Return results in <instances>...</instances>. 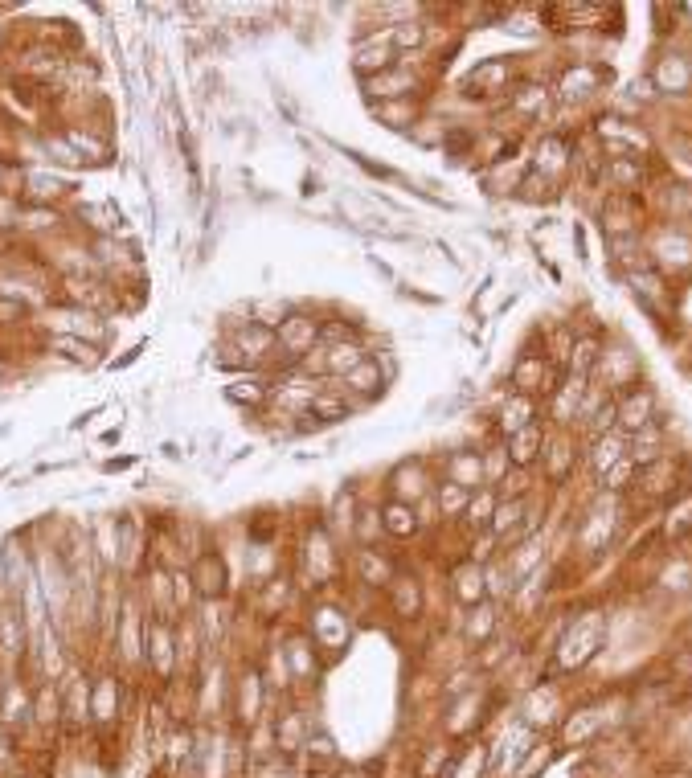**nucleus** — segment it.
I'll list each match as a JSON object with an SVG mask.
<instances>
[{"instance_id": "obj_1", "label": "nucleus", "mask_w": 692, "mask_h": 778, "mask_svg": "<svg viewBox=\"0 0 692 778\" xmlns=\"http://www.w3.org/2000/svg\"><path fill=\"white\" fill-rule=\"evenodd\" d=\"M295 557H299V578H308V586H316V590H328L344 570H349V553H344V545L320 525V516L299 533Z\"/></svg>"}, {"instance_id": "obj_2", "label": "nucleus", "mask_w": 692, "mask_h": 778, "mask_svg": "<svg viewBox=\"0 0 692 778\" xmlns=\"http://www.w3.org/2000/svg\"><path fill=\"white\" fill-rule=\"evenodd\" d=\"M602 635H607V615L602 611H582L570 619L566 635L557 643V672H578L582 664H590L602 647Z\"/></svg>"}, {"instance_id": "obj_3", "label": "nucleus", "mask_w": 692, "mask_h": 778, "mask_svg": "<svg viewBox=\"0 0 692 778\" xmlns=\"http://www.w3.org/2000/svg\"><path fill=\"white\" fill-rule=\"evenodd\" d=\"M435 484H439V467L430 459H398L394 467L385 471L381 480V500H402V504H422L426 496H435Z\"/></svg>"}, {"instance_id": "obj_4", "label": "nucleus", "mask_w": 692, "mask_h": 778, "mask_svg": "<svg viewBox=\"0 0 692 778\" xmlns=\"http://www.w3.org/2000/svg\"><path fill=\"white\" fill-rule=\"evenodd\" d=\"M557 381H561V369L545 357V349H521V357L512 361V369H508V389L512 394H529V398H537V402H545L553 389H557Z\"/></svg>"}, {"instance_id": "obj_5", "label": "nucleus", "mask_w": 692, "mask_h": 778, "mask_svg": "<svg viewBox=\"0 0 692 778\" xmlns=\"http://www.w3.org/2000/svg\"><path fill=\"white\" fill-rule=\"evenodd\" d=\"M684 480H688V475H684L680 455L668 451L664 459H656V463H647V467L635 471V484H631V492L623 500H631V504H664Z\"/></svg>"}, {"instance_id": "obj_6", "label": "nucleus", "mask_w": 692, "mask_h": 778, "mask_svg": "<svg viewBox=\"0 0 692 778\" xmlns=\"http://www.w3.org/2000/svg\"><path fill=\"white\" fill-rule=\"evenodd\" d=\"M521 82V70H516L512 58H484L467 78H463V95L467 99H480V103H508L512 86Z\"/></svg>"}, {"instance_id": "obj_7", "label": "nucleus", "mask_w": 692, "mask_h": 778, "mask_svg": "<svg viewBox=\"0 0 692 778\" xmlns=\"http://www.w3.org/2000/svg\"><path fill=\"white\" fill-rule=\"evenodd\" d=\"M578 463H582V439L574 435V430H549L541 463H537L545 471V484L549 488H566L574 480Z\"/></svg>"}, {"instance_id": "obj_8", "label": "nucleus", "mask_w": 692, "mask_h": 778, "mask_svg": "<svg viewBox=\"0 0 692 778\" xmlns=\"http://www.w3.org/2000/svg\"><path fill=\"white\" fill-rule=\"evenodd\" d=\"M615 414H619V430H623V435H639L643 426H652L660 418L656 389L647 385V381H635V385L619 389V394H615Z\"/></svg>"}, {"instance_id": "obj_9", "label": "nucleus", "mask_w": 692, "mask_h": 778, "mask_svg": "<svg viewBox=\"0 0 692 778\" xmlns=\"http://www.w3.org/2000/svg\"><path fill=\"white\" fill-rule=\"evenodd\" d=\"M602 86H607V70L598 62H578V66L561 70V78L553 82V99H557V107H582L602 91Z\"/></svg>"}, {"instance_id": "obj_10", "label": "nucleus", "mask_w": 692, "mask_h": 778, "mask_svg": "<svg viewBox=\"0 0 692 778\" xmlns=\"http://www.w3.org/2000/svg\"><path fill=\"white\" fill-rule=\"evenodd\" d=\"M643 381V365L639 357L627 349V344H602V357H598V369H594V385L602 389H611V394H619V389Z\"/></svg>"}, {"instance_id": "obj_11", "label": "nucleus", "mask_w": 692, "mask_h": 778, "mask_svg": "<svg viewBox=\"0 0 692 778\" xmlns=\"http://www.w3.org/2000/svg\"><path fill=\"white\" fill-rule=\"evenodd\" d=\"M361 504H365V496L357 492V484H340V488L332 492V500L324 504V512H320V525H324L344 549H353V525H357Z\"/></svg>"}, {"instance_id": "obj_12", "label": "nucleus", "mask_w": 692, "mask_h": 778, "mask_svg": "<svg viewBox=\"0 0 692 778\" xmlns=\"http://www.w3.org/2000/svg\"><path fill=\"white\" fill-rule=\"evenodd\" d=\"M279 353H283V361H287V369H295L299 365V357H308L316 344H320V316H312V312H291L283 324H279Z\"/></svg>"}, {"instance_id": "obj_13", "label": "nucleus", "mask_w": 692, "mask_h": 778, "mask_svg": "<svg viewBox=\"0 0 692 778\" xmlns=\"http://www.w3.org/2000/svg\"><path fill=\"white\" fill-rule=\"evenodd\" d=\"M353 74L365 82V78H377L385 70H394L398 66V54L394 46H389V29H369L365 37H357V46H353V58H349Z\"/></svg>"}, {"instance_id": "obj_14", "label": "nucleus", "mask_w": 692, "mask_h": 778, "mask_svg": "<svg viewBox=\"0 0 692 778\" xmlns=\"http://www.w3.org/2000/svg\"><path fill=\"white\" fill-rule=\"evenodd\" d=\"M656 537H660L664 545H684V541L692 537V480H684V484L660 504Z\"/></svg>"}, {"instance_id": "obj_15", "label": "nucleus", "mask_w": 692, "mask_h": 778, "mask_svg": "<svg viewBox=\"0 0 692 778\" xmlns=\"http://www.w3.org/2000/svg\"><path fill=\"white\" fill-rule=\"evenodd\" d=\"M533 422H541V402L529 398V394H512V389H504V398L492 410V439H512L516 430H525Z\"/></svg>"}, {"instance_id": "obj_16", "label": "nucleus", "mask_w": 692, "mask_h": 778, "mask_svg": "<svg viewBox=\"0 0 692 778\" xmlns=\"http://www.w3.org/2000/svg\"><path fill=\"white\" fill-rule=\"evenodd\" d=\"M332 389H340V394H349L357 402V410H365L369 402H377L385 394V385H389V373L381 369L377 357H369L365 365H357L349 377H324Z\"/></svg>"}, {"instance_id": "obj_17", "label": "nucleus", "mask_w": 692, "mask_h": 778, "mask_svg": "<svg viewBox=\"0 0 692 778\" xmlns=\"http://www.w3.org/2000/svg\"><path fill=\"white\" fill-rule=\"evenodd\" d=\"M349 574L365 586V590H389V582L398 578V561L389 557L385 545L373 549H349Z\"/></svg>"}, {"instance_id": "obj_18", "label": "nucleus", "mask_w": 692, "mask_h": 778, "mask_svg": "<svg viewBox=\"0 0 692 778\" xmlns=\"http://www.w3.org/2000/svg\"><path fill=\"white\" fill-rule=\"evenodd\" d=\"M529 168L533 172H541L545 181H561L566 172L574 168V140L570 136H561V132H545L541 136V144L533 148V156H529Z\"/></svg>"}, {"instance_id": "obj_19", "label": "nucleus", "mask_w": 692, "mask_h": 778, "mask_svg": "<svg viewBox=\"0 0 692 778\" xmlns=\"http://www.w3.org/2000/svg\"><path fill=\"white\" fill-rule=\"evenodd\" d=\"M553 107H557L553 86H545V82L521 78V82L512 86V95H508V111H512L516 119H525V123H545V119L553 115Z\"/></svg>"}, {"instance_id": "obj_20", "label": "nucleus", "mask_w": 692, "mask_h": 778, "mask_svg": "<svg viewBox=\"0 0 692 778\" xmlns=\"http://www.w3.org/2000/svg\"><path fill=\"white\" fill-rule=\"evenodd\" d=\"M439 480H451V484H459V488H467V492L488 488L480 447H455V451H447V459L439 463Z\"/></svg>"}, {"instance_id": "obj_21", "label": "nucleus", "mask_w": 692, "mask_h": 778, "mask_svg": "<svg viewBox=\"0 0 692 778\" xmlns=\"http://www.w3.org/2000/svg\"><path fill=\"white\" fill-rule=\"evenodd\" d=\"M652 86H656V95H692V58L688 54H680V50H668V54H660L656 58V66H652Z\"/></svg>"}, {"instance_id": "obj_22", "label": "nucleus", "mask_w": 692, "mask_h": 778, "mask_svg": "<svg viewBox=\"0 0 692 778\" xmlns=\"http://www.w3.org/2000/svg\"><path fill=\"white\" fill-rule=\"evenodd\" d=\"M381 529H385V545H410V541H422L418 508H414V504H402V500H381Z\"/></svg>"}, {"instance_id": "obj_23", "label": "nucleus", "mask_w": 692, "mask_h": 778, "mask_svg": "<svg viewBox=\"0 0 692 778\" xmlns=\"http://www.w3.org/2000/svg\"><path fill=\"white\" fill-rule=\"evenodd\" d=\"M189 574H193V586H197V598H226V561L218 549H201L193 561H189Z\"/></svg>"}, {"instance_id": "obj_24", "label": "nucleus", "mask_w": 692, "mask_h": 778, "mask_svg": "<svg viewBox=\"0 0 692 778\" xmlns=\"http://www.w3.org/2000/svg\"><path fill=\"white\" fill-rule=\"evenodd\" d=\"M627 451H631V439L623 435V430H611V435H598V439L582 443V463H586V471L598 480L602 471H611L615 463H623Z\"/></svg>"}, {"instance_id": "obj_25", "label": "nucleus", "mask_w": 692, "mask_h": 778, "mask_svg": "<svg viewBox=\"0 0 692 778\" xmlns=\"http://www.w3.org/2000/svg\"><path fill=\"white\" fill-rule=\"evenodd\" d=\"M271 389H275V373H238L226 385V402L258 414V410L271 406Z\"/></svg>"}, {"instance_id": "obj_26", "label": "nucleus", "mask_w": 692, "mask_h": 778, "mask_svg": "<svg viewBox=\"0 0 692 778\" xmlns=\"http://www.w3.org/2000/svg\"><path fill=\"white\" fill-rule=\"evenodd\" d=\"M545 439H549L545 418H541V422H533V426H525V430H516L512 439H504V447H508V463H512L516 471H537L541 451H545Z\"/></svg>"}, {"instance_id": "obj_27", "label": "nucleus", "mask_w": 692, "mask_h": 778, "mask_svg": "<svg viewBox=\"0 0 692 778\" xmlns=\"http://www.w3.org/2000/svg\"><path fill=\"white\" fill-rule=\"evenodd\" d=\"M451 598L459 607H475V602L488 598V582H484V566H475V561L459 557L451 566Z\"/></svg>"}, {"instance_id": "obj_28", "label": "nucleus", "mask_w": 692, "mask_h": 778, "mask_svg": "<svg viewBox=\"0 0 692 778\" xmlns=\"http://www.w3.org/2000/svg\"><path fill=\"white\" fill-rule=\"evenodd\" d=\"M389 46H394L398 58H418L430 50V25L422 17H406V21H389Z\"/></svg>"}, {"instance_id": "obj_29", "label": "nucleus", "mask_w": 692, "mask_h": 778, "mask_svg": "<svg viewBox=\"0 0 692 778\" xmlns=\"http://www.w3.org/2000/svg\"><path fill=\"white\" fill-rule=\"evenodd\" d=\"M602 344H607V336H602V332L578 328V340H574V353H570V361H566V373L578 377V381H594V369H598V357H602Z\"/></svg>"}, {"instance_id": "obj_30", "label": "nucleus", "mask_w": 692, "mask_h": 778, "mask_svg": "<svg viewBox=\"0 0 692 778\" xmlns=\"http://www.w3.org/2000/svg\"><path fill=\"white\" fill-rule=\"evenodd\" d=\"M373 357L369 340H340V344H324V365L328 377H349L357 365H365Z\"/></svg>"}, {"instance_id": "obj_31", "label": "nucleus", "mask_w": 692, "mask_h": 778, "mask_svg": "<svg viewBox=\"0 0 692 778\" xmlns=\"http://www.w3.org/2000/svg\"><path fill=\"white\" fill-rule=\"evenodd\" d=\"M529 172V160L525 156H504L496 164H484V189L488 193H516Z\"/></svg>"}, {"instance_id": "obj_32", "label": "nucleus", "mask_w": 692, "mask_h": 778, "mask_svg": "<svg viewBox=\"0 0 692 778\" xmlns=\"http://www.w3.org/2000/svg\"><path fill=\"white\" fill-rule=\"evenodd\" d=\"M373 119H381L389 132H414L422 119V99H394V103H369Z\"/></svg>"}, {"instance_id": "obj_33", "label": "nucleus", "mask_w": 692, "mask_h": 778, "mask_svg": "<svg viewBox=\"0 0 692 778\" xmlns=\"http://www.w3.org/2000/svg\"><path fill=\"white\" fill-rule=\"evenodd\" d=\"M389 602H394V611L402 615V619H418L422 615V582H418V574H406V570H398V578L389 582Z\"/></svg>"}, {"instance_id": "obj_34", "label": "nucleus", "mask_w": 692, "mask_h": 778, "mask_svg": "<svg viewBox=\"0 0 692 778\" xmlns=\"http://www.w3.org/2000/svg\"><path fill=\"white\" fill-rule=\"evenodd\" d=\"M496 504H500V492H496V488H480V492H471V500H467V512H463V521H459L463 537H471V533H484V529L492 525V512H496Z\"/></svg>"}, {"instance_id": "obj_35", "label": "nucleus", "mask_w": 692, "mask_h": 778, "mask_svg": "<svg viewBox=\"0 0 692 778\" xmlns=\"http://www.w3.org/2000/svg\"><path fill=\"white\" fill-rule=\"evenodd\" d=\"M385 545V529H381V500H365L353 525V549H373Z\"/></svg>"}, {"instance_id": "obj_36", "label": "nucleus", "mask_w": 692, "mask_h": 778, "mask_svg": "<svg viewBox=\"0 0 692 778\" xmlns=\"http://www.w3.org/2000/svg\"><path fill=\"white\" fill-rule=\"evenodd\" d=\"M467 500H471L467 488H459V484H451V480H439V484H435V508H439V516H443V529H451V525L463 521Z\"/></svg>"}, {"instance_id": "obj_37", "label": "nucleus", "mask_w": 692, "mask_h": 778, "mask_svg": "<svg viewBox=\"0 0 692 778\" xmlns=\"http://www.w3.org/2000/svg\"><path fill=\"white\" fill-rule=\"evenodd\" d=\"M66 144L78 152V160H91V164H107L111 160V144L103 140V136H95L91 132V127H86V132H82V127H66Z\"/></svg>"}, {"instance_id": "obj_38", "label": "nucleus", "mask_w": 692, "mask_h": 778, "mask_svg": "<svg viewBox=\"0 0 692 778\" xmlns=\"http://www.w3.org/2000/svg\"><path fill=\"white\" fill-rule=\"evenodd\" d=\"M463 557L475 561V566H492L496 557H504V545H500V537L492 529H484V533L463 537Z\"/></svg>"}, {"instance_id": "obj_39", "label": "nucleus", "mask_w": 692, "mask_h": 778, "mask_svg": "<svg viewBox=\"0 0 692 778\" xmlns=\"http://www.w3.org/2000/svg\"><path fill=\"white\" fill-rule=\"evenodd\" d=\"M635 463L631 459H623V463H615L611 471H602L598 480H594V488L602 492V496H627L631 492V484H635Z\"/></svg>"}, {"instance_id": "obj_40", "label": "nucleus", "mask_w": 692, "mask_h": 778, "mask_svg": "<svg viewBox=\"0 0 692 778\" xmlns=\"http://www.w3.org/2000/svg\"><path fill=\"white\" fill-rule=\"evenodd\" d=\"M480 459H484V480H488V488H500V484H504V475L512 471L504 439H492L488 447H480Z\"/></svg>"}, {"instance_id": "obj_41", "label": "nucleus", "mask_w": 692, "mask_h": 778, "mask_svg": "<svg viewBox=\"0 0 692 778\" xmlns=\"http://www.w3.org/2000/svg\"><path fill=\"white\" fill-rule=\"evenodd\" d=\"M250 308V320L254 324H263V328H271V332H279V324L295 312L287 299H254V304H246Z\"/></svg>"}, {"instance_id": "obj_42", "label": "nucleus", "mask_w": 692, "mask_h": 778, "mask_svg": "<svg viewBox=\"0 0 692 778\" xmlns=\"http://www.w3.org/2000/svg\"><path fill=\"white\" fill-rule=\"evenodd\" d=\"M492 631H496V602L492 598L467 607V639H488Z\"/></svg>"}, {"instance_id": "obj_43", "label": "nucleus", "mask_w": 692, "mask_h": 778, "mask_svg": "<svg viewBox=\"0 0 692 778\" xmlns=\"http://www.w3.org/2000/svg\"><path fill=\"white\" fill-rule=\"evenodd\" d=\"M58 209L54 205H25V213H21V234H50V230H58Z\"/></svg>"}, {"instance_id": "obj_44", "label": "nucleus", "mask_w": 692, "mask_h": 778, "mask_svg": "<svg viewBox=\"0 0 692 778\" xmlns=\"http://www.w3.org/2000/svg\"><path fill=\"white\" fill-rule=\"evenodd\" d=\"M664 197H668V218H672V226L676 222L680 226H692V185H668Z\"/></svg>"}, {"instance_id": "obj_45", "label": "nucleus", "mask_w": 692, "mask_h": 778, "mask_svg": "<svg viewBox=\"0 0 692 778\" xmlns=\"http://www.w3.org/2000/svg\"><path fill=\"white\" fill-rule=\"evenodd\" d=\"M21 213H25V201H21V193H13V189H5V193H0V234L21 230Z\"/></svg>"}, {"instance_id": "obj_46", "label": "nucleus", "mask_w": 692, "mask_h": 778, "mask_svg": "<svg viewBox=\"0 0 692 778\" xmlns=\"http://www.w3.org/2000/svg\"><path fill=\"white\" fill-rule=\"evenodd\" d=\"M516 197H525V201H549L553 197V181H545L541 172H525V181H521V189H516Z\"/></svg>"}, {"instance_id": "obj_47", "label": "nucleus", "mask_w": 692, "mask_h": 778, "mask_svg": "<svg viewBox=\"0 0 692 778\" xmlns=\"http://www.w3.org/2000/svg\"><path fill=\"white\" fill-rule=\"evenodd\" d=\"M172 602H177V607H193V602H197V586H193L189 566L172 570Z\"/></svg>"}]
</instances>
